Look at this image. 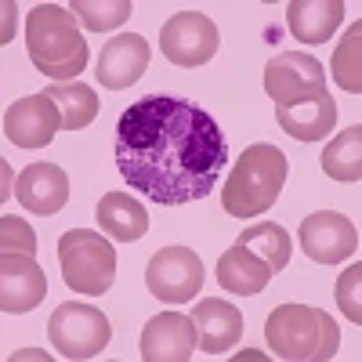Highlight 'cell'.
Segmentation results:
<instances>
[{
	"instance_id": "cell-12",
	"label": "cell",
	"mask_w": 362,
	"mask_h": 362,
	"mask_svg": "<svg viewBox=\"0 0 362 362\" xmlns=\"http://www.w3.org/2000/svg\"><path fill=\"white\" fill-rule=\"evenodd\" d=\"M47 297V276L33 254L0 257V308L4 315H25Z\"/></svg>"
},
{
	"instance_id": "cell-18",
	"label": "cell",
	"mask_w": 362,
	"mask_h": 362,
	"mask_svg": "<svg viewBox=\"0 0 362 362\" xmlns=\"http://www.w3.org/2000/svg\"><path fill=\"white\" fill-rule=\"evenodd\" d=\"M344 18V0H290L286 25L300 44H326Z\"/></svg>"
},
{
	"instance_id": "cell-9",
	"label": "cell",
	"mask_w": 362,
	"mask_h": 362,
	"mask_svg": "<svg viewBox=\"0 0 362 362\" xmlns=\"http://www.w3.org/2000/svg\"><path fill=\"white\" fill-rule=\"evenodd\" d=\"M264 90L272 95L276 105L322 98L326 95V69H322V62H315L312 54H300V51L276 54L264 66Z\"/></svg>"
},
{
	"instance_id": "cell-30",
	"label": "cell",
	"mask_w": 362,
	"mask_h": 362,
	"mask_svg": "<svg viewBox=\"0 0 362 362\" xmlns=\"http://www.w3.org/2000/svg\"><path fill=\"white\" fill-rule=\"evenodd\" d=\"M11 358H47V355L37 348V351H18V355H11Z\"/></svg>"
},
{
	"instance_id": "cell-6",
	"label": "cell",
	"mask_w": 362,
	"mask_h": 362,
	"mask_svg": "<svg viewBox=\"0 0 362 362\" xmlns=\"http://www.w3.org/2000/svg\"><path fill=\"white\" fill-rule=\"evenodd\" d=\"M51 344L58 348V355L66 358H95L109 348L112 341V326L105 319V312H98L95 305L83 300H66L58 305L51 322H47Z\"/></svg>"
},
{
	"instance_id": "cell-7",
	"label": "cell",
	"mask_w": 362,
	"mask_h": 362,
	"mask_svg": "<svg viewBox=\"0 0 362 362\" xmlns=\"http://www.w3.org/2000/svg\"><path fill=\"white\" fill-rule=\"evenodd\" d=\"M203 279H206V268L199 254L189 247H163L145 264V286L163 305H185V300L199 297Z\"/></svg>"
},
{
	"instance_id": "cell-27",
	"label": "cell",
	"mask_w": 362,
	"mask_h": 362,
	"mask_svg": "<svg viewBox=\"0 0 362 362\" xmlns=\"http://www.w3.org/2000/svg\"><path fill=\"white\" fill-rule=\"evenodd\" d=\"M0 247H4V254H33L37 257V235L22 218L4 214L0 218Z\"/></svg>"
},
{
	"instance_id": "cell-25",
	"label": "cell",
	"mask_w": 362,
	"mask_h": 362,
	"mask_svg": "<svg viewBox=\"0 0 362 362\" xmlns=\"http://www.w3.org/2000/svg\"><path fill=\"white\" fill-rule=\"evenodd\" d=\"M329 69H334V80L344 90H355V95L362 90V22H355L348 33L341 37Z\"/></svg>"
},
{
	"instance_id": "cell-24",
	"label": "cell",
	"mask_w": 362,
	"mask_h": 362,
	"mask_svg": "<svg viewBox=\"0 0 362 362\" xmlns=\"http://www.w3.org/2000/svg\"><path fill=\"white\" fill-rule=\"evenodd\" d=\"M69 11L76 15V22H83V29H90V33H112V29H119L134 4L131 0H69Z\"/></svg>"
},
{
	"instance_id": "cell-13",
	"label": "cell",
	"mask_w": 362,
	"mask_h": 362,
	"mask_svg": "<svg viewBox=\"0 0 362 362\" xmlns=\"http://www.w3.org/2000/svg\"><path fill=\"white\" fill-rule=\"evenodd\" d=\"M196 351V322L181 312H160L141 329L145 362H189Z\"/></svg>"
},
{
	"instance_id": "cell-28",
	"label": "cell",
	"mask_w": 362,
	"mask_h": 362,
	"mask_svg": "<svg viewBox=\"0 0 362 362\" xmlns=\"http://www.w3.org/2000/svg\"><path fill=\"white\" fill-rule=\"evenodd\" d=\"M0 8H4V29H0V40L8 44V40L15 37V8H18V4H11V0H4V4H0Z\"/></svg>"
},
{
	"instance_id": "cell-20",
	"label": "cell",
	"mask_w": 362,
	"mask_h": 362,
	"mask_svg": "<svg viewBox=\"0 0 362 362\" xmlns=\"http://www.w3.org/2000/svg\"><path fill=\"white\" fill-rule=\"evenodd\" d=\"M95 214H98V228L116 243H138L148 232V210L124 192H105L95 206Z\"/></svg>"
},
{
	"instance_id": "cell-8",
	"label": "cell",
	"mask_w": 362,
	"mask_h": 362,
	"mask_svg": "<svg viewBox=\"0 0 362 362\" xmlns=\"http://www.w3.org/2000/svg\"><path fill=\"white\" fill-rule=\"evenodd\" d=\"M218 44H221L218 25H214V18L203 15V11H177L160 29V51H163V58L170 66H181V69L206 66L210 58L218 54Z\"/></svg>"
},
{
	"instance_id": "cell-16",
	"label": "cell",
	"mask_w": 362,
	"mask_h": 362,
	"mask_svg": "<svg viewBox=\"0 0 362 362\" xmlns=\"http://www.w3.org/2000/svg\"><path fill=\"white\" fill-rule=\"evenodd\" d=\"M192 322H196V348L203 355H225L243 337V315H239V308L228 305V300H218V297L196 300Z\"/></svg>"
},
{
	"instance_id": "cell-4",
	"label": "cell",
	"mask_w": 362,
	"mask_h": 362,
	"mask_svg": "<svg viewBox=\"0 0 362 362\" xmlns=\"http://www.w3.org/2000/svg\"><path fill=\"white\" fill-rule=\"evenodd\" d=\"M264 341L272 355L290 362H329L341 348V329L322 308L286 300L264 319Z\"/></svg>"
},
{
	"instance_id": "cell-1",
	"label": "cell",
	"mask_w": 362,
	"mask_h": 362,
	"mask_svg": "<svg viewBox=\"0 0 362 362\" xmlns=\"http://www.w3.org/2000/svg\"><path fill=\"white\" fill-rule=\"evenodd\" d=\"M116 167L124 181L160 206L206 199L228 167V141L203 105L148 95L116 119Z\"/></svg>"
},
{
	"instance_id": "cell-5",
	"label": "cell",
	"mask_w": 362,
	"mask_h": 362,
	"mask_svg": "<svg viewBox=\"0 0 362 362\" xmlns=\"http://www.w3.org/2000/svg\"><path fill=\"white\" fill-rule=\"evenodd\" d=\"M62 279L80 297H102L116 283V250L95 228H69L58 239Z\"/></svg>"
},
{
	"instance_id": "cell-21",
	"label": "cell",
	"mask_w": 362,
	"mask_h": 362,
	"mask_svg": "<svg viewBox=\"0 0 362 362\" xmlns=\"http://www.w3.org/2000/svg\"><path fill=\"white\" fill-rule=\"evenodd\" d=\"M44 95L58 105V112H62V131H80L87 124H95V116H98L95 87L69 80V83H51Z\"/></svg>"
},
{
	"instance_id": "cell-29",
	"label": "cell",
	"mask_w": 362,
	"mask_h": 362,
	"mask_svg": "<svg viewBox=\"0 0 362 362\" xmlns=\"http://www.w3.org/2000/svg\"><path fill=\"white\" fill-rule=\"evenodd\" d=\"M11 181H15V174H11V167L4 163V199H8V192H11Z\"/></svg>"
},
{
	"instance_id": "cell-3",
	"label": "cell",
	"mask_w": 362,
	"mask_h": 362,
	"mask_svg": "<svg viewBox=\"0 0 362 362\" xmlns=\"http://www.w3.org/2000/svg\"><path fill=\"white\" fill-rule=\"evenodd\" d=\"M286 153L272 141H257L247 153H239V163L232 167L228 181L221 185V206L232 218H257L279 199L286 185Z\"/></svg>"
},
{
	"instance_id": "cell-19",
	"label": "cell",
	"mask_w": 362,
	"mask_h": 362,
	"mask_svg": "<svg viewBox=\"0 0 362 362\" xmlns=\"http://www.w3.org/2000/svg\"><path fill=\"white\" fill-rule=\"evenodd\" d=\"M214 276H218V283L228 290V293H235V297H257L264 286H268V279L276 276L257 254H250L247 247H228L221 257H218V268H214Z\"/></svg>"
},
{
	"instance_id": "cell-23",
	"label": "cell",
	"mask_w": 362,
	"mask_h": 362,
	"mask_svg": "<svg viewBox=\"0 0 362 362\" xmlns=\"http://www.w3.org/2000/svg\"><path fill=\"white\" fill-rule=\"evenodd\" d=\"M239 247H247L250 254H257L272 272H279L290 264V254H293V239L283 225L276 221H257L250 225L243 235H239Z\"/></svg>"
},
{
	"instance_id": "cell-11",
	"label": "cell",
	"mask_w": 362,
	"mask_h": 362,
	"mask_svg": "<svg viewBox=\"0 0 362 362\" xmlns=\"http://www.w3.org/2000/svg\"><path fill=\"white\" fill-rule=\"evenodd\" d=\"M58 131H62V112L44 90L11 102L4 112V134L18 148H44Z\"/></svg>"
},
{
	"instance_id": "cell-17",
	"label": "cell",
	"mask_w": 362,
	"mask_h": 362,
	"mask_svg": "<svg viewBox=\"0 0 362 362\" xmlns=\"http://www.w3.org/2000/svg\"><path fill=\"white\" fill-rule=\"evenodd\" d=\"M276 124L297 141H322L337 127V102L334 95H322L293 105H276Z\"/></svg>"
},
{
	"instance_id": "cell-14",
	"label": "cell",
	"mask_w": 362,
	"mask_h": 362,
	"mask_svg": "<svg viewBox=\"0 0 362 362\" xmlns=\"http://www.w3.org/2000/svg\"><path fill=\"white\" fill-rule=\"evenodd\" d=\"M148 58H153V47H148L145 37L138 33H124V37H109V44L98 54V83L109 90H124L131 83H138L148 69Z\"/></svg>"
},
{
	"instance_id": "cell-2",
	"label": "cell",
	"mask_w": 362,
	"mask_h": 362,
	"mask_svg": "<svg viewBox=\"0 0 362 362\" xmlns=\"http://www.w3.org/2000/svg\"><path fill=\"white\" fill-rule=\"evenodd\" d=\"M25 47L33 66L51 76L54 83H69L76 80L87 62H90V47L76 25V15L62 4H37L25 18Z\"/></svg>"
},
{
	"instance_id": "cell-15",
	"label": "cell",
	"mask_w": 362,
	"mask_h": 362,
	"mask_svg": "<svg viewBox=\"0 0 362 362\" xmlns=\"http://www.w3.org/2000/svg\"><path fill=\"white\" fill-rule=\"evenodd\" d=\"M15 196L29 214L51 218L66 206L69 199V174L58 163H29L15 177Z\"/></svg>"
},
{
	"instance_id": "cell-26",
	"label": "cell",
	"mask_w": 362,
	"mask_h": 362,
	"mask_svg": "<svg viewBox=\"0 0 362 362\" xmlns=\"http://www.w3.org/2000/svg\"><path fill=\"white\" fill-rule=\"evenodd\" d=\"M358 293H362V264L355 261L351 268L341 272V279H337V305H341V312L355 326L362 322V300H358Z\"/></svg>"
},
{
	"instance_id": "cell-10",
	"label": "cell",
	"mask_w": 362,
	"mask_h": 362,
	"mask_svg": "<svg viewBox=\"0 0 362 362\" xmlns=\"http://www.w3.org/2000/svg\"><path fill=\"white\" fill-rule=\"evenodd\" d=\"M297 239H300V250L315 264H341L362 243L358 228L344 214H337V210H315V214H308L297 228Z\"/></svg>"
},
{
	"instance_id": "cell-22",
	"label": "cell",
	"mask_w": 362,
	"mask_h": 362,
	"mask_svg": "<svg viewBox=\"0 0 362 362\" xmlns=\"http://www.w3.org/2000/svg\"><path fill=\"white\" fill-rule=\"evenodd\" d=\"M322 170L334 181H344V185L362 181V124L344 127L322 148Z\"/></svg>"
}]
</instances>
